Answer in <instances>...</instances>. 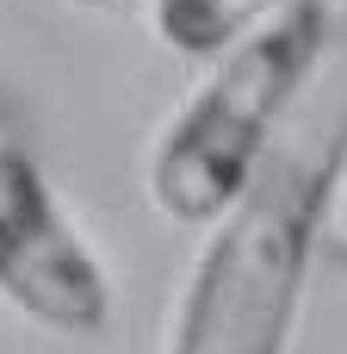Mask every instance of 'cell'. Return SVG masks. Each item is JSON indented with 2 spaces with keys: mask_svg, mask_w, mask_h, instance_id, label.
Instances as JSON below:
<instances>
[{
  "mask_svg": "<svg viewBox=\"0 0 347 354\" xmlns=\"http://www.w3.org/2000/svg\"><path fill=\"white\" fill-rule=\"evenodd\" d=\"M347 168V0L292 93L242 199L205 224V243L168 311L161 354H292L298 305L323 249L329 199Z\"/></svg>",
  "mask_w": 347,
  "mask_h": 354,
  "instance_id": "6da1fadb",
  "label": "cell"
},
{
  "mask_svg": "<svg viewBox=\"0 0 347 354\" xmlns=\"http://www.w3.org/2000/svg\"><path fill=\"white\" fill-rule=\"evenodd\" d=\"M329 19H335V0H286L273 19H261L230 50H217L211 75L161 124L143 168L149 205L161 218L211 224L242 199L248 174L261 168L292 93L304 87L329 37Z\"/></svg>",
  "mask_w": 347,
  "mask_h": 354,
  "instance_id": "7a4b0ae2",
  "label": "cell"
},
{
  "mask_svg": "<svg viewBox=\"0 0 347 354\" xmlns=\"http://www.w3.org/2000/svg\"><path fill=\"white\" fill-rule=\"evenodd\" d=\"M0 299L62 336H93L112 317V280L87 236L62 218L31 149L0 124Z\"/></svg>",
  "mask_w": 347,
  "mask_h": 354,
  "instance_id": "3957f363",
  "label": "cell"
},
{
  "mask_svg": "<svg viewBox=\"0 0 347 354\" xmlns=\"http://www.w3.org/2000/svg\"><path fill=\"white\" fill-rule=\"evenodd\" d=\"M286 0H149V31L174 56H217Z\"/></svg>",
  "mask_w": 347,
  "mask_h": 354,
  "instance_id": "277c9868",
  "label": "cell"
},
{
  "mask_svg": "<svg viewBox=\"0 0 347 354\" xmlns=\"http://www.w3.org/2000/svg\"><path fill=\"white\" fill-rule=\"evenodd\" d=\"M75 6H112V0H75Z\"/></svg>",
  "mask_w": 347,
  "mask_h": 354,
  "instance_id": "5b68a950",
  "label": "cell"
}]
</instances>
